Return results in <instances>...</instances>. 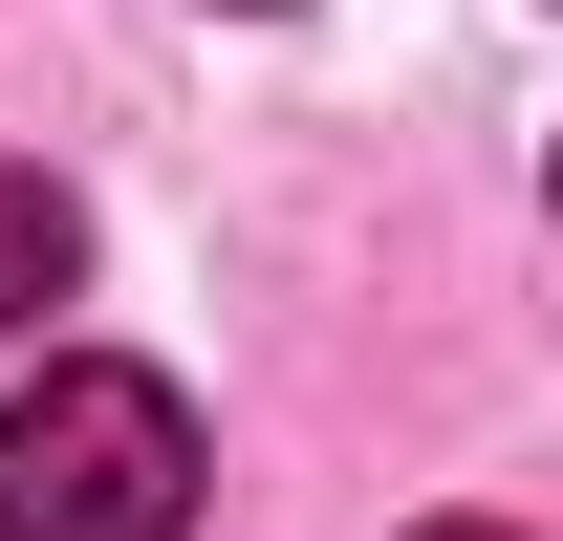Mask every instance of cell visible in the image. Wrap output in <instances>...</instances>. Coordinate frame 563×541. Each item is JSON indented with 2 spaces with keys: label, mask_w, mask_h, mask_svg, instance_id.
<instances>
[{
  "label": "cell",
  "mask_w": 563,
  "mask_h": 541,
  "mask_svg": "<svg viewBox=\"0 0 563 541\" xmlns=\"http://www.w3.org/2000/svg\"><path fill=\"white\" fill-rule=\"evenodd\" d=\"M412 541H520V520H412Z\"/></svg>",
  "instance_id": "cell-3"
},
{
  "label": "cell",
  "mask_w": 563,
  "mask_h": 541,
  "mask_svg": "<svg viewBox=\"0 0 563 541\" xmlns=\"http://www.w3.org/2000/svg\"><path fill=\"white\" fill-rule=\"evenodd\" d=\"M66 281H87V196H66V174H0V346L44 325Z\"/></svg>",
  "instance_id": "cell-2"
},
{
  "label": "cell",
  "mask_w": 563,
  "mask_h": 541,
  "mask_svg": "<svg viewBox=\"0 0 563 541\" xmlns=\"http://www.w3.org/2000/svg\"><path fill=\"white\" fill-rule=\"evenodd\" d=\"M0 541H196V411H174V368L66 346L0 411Z\"/></svg>",
  "instance_id": "cell-1"
}]
</instances>
